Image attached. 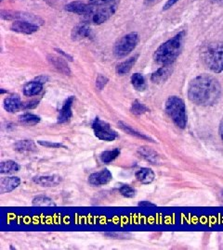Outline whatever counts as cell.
I'll return each instance as SVG.
<instances>
[{
	"label": "cell",
	"mask_w": 223,
	"mask_h": 250,
	"mask_svg": "<svg viewBox=\"0 0 223 250\" xmlns=\"http://www.w3.org/2000/svg\"><path fill=\"white\" fill-rule=\"evenodd\" d=\"M139 206H141V207H152V206H154V204H152L151 202H148V201H143V202H140L139 203Z\"/></svg>",
	"instance_id": "obj_38"
},
{
	"label": "cell",
	"mask_w": 223,
	"mask_h": 250,
	"mask_svg": "<svg viewBox=\"0 0 223 250\" xmlns=\"http://www.w3.org/2000/svg\"><path fill=\"white\" fill-rule=\"evenodd\" d=\"M166 112L173 123L180 129H184L187 125V114L184 101L178 97H170L166 102Z\"/></svg>",
	"instance_id": "obj_4"
},
{
	"label": "cell",
	"mask_w": 223,
	"mask_h": 250,
	"mask_svg": "<svg viewBox=\"0 0 223 250\" xmlns=\"http://www.w3.org/2000/svg\"><path fill=\"white\" fill-rule=\"evenodd\" d=\"M92 36L91 29L87 23H81L74 27L72 31V38L74 40H82Z\"/></svg>",
	"instance_id": "obj_14"
},
{
	"label": "cell",
	"mask_w": 223,
	"mask_h": 250,
	"mask_svg": "<svg viewBox=\"0 0 223 250\" xmlns=\"http://www.w3.org/2000/svg\"><path fill=\"white\" fill-rule=\"evenodd\" d=\"M33 205L36 207H52V206H56V204L50 197L37 196L33 199Z\"/></svg>",
	"instance_id": "obj_27"
},
{
	"label": "cell",
	"mask_w": 223,
	"mask_h": 250,
	"mask_svg": "<svg viewBox=\"0 0 223 250\" xmlns=\"http://www.w3.org/2000/svg\"><path fill=\"white\" fill-rule=\"evenodd\" d=\"M131 83L134 88L138 91H144L146 89V82L141 73H134L131 77Z\"/></svg>",
	"instance_id": "obj_24"
},
{
	"label": "cell",
	"mask_w": 223,
	"mask_h": 250,
	"mask_svg": "<svg viewBox=\"0 0 223 250\" xmlns=\"http://www.w3.org/2000/svg\"><path fill=\"white\" fill-rule=\"evenodd\" d=\"M202 60L205 66L215 73L223 71V44L210 43L202 51Z\"/></svg>",
	"instance_id": "obj_3"
},
{
	"label": "cell",
	"mask_w": 223,
	"mask_h": 250,
	"mask_svg": "<svg viewBox=\"0 0 223 250\" xmlns=\"http://www.w3.org/2000/svg\"><path fill=\"white\" fill-rule=\"evenodd\" d=\"M43 82L36 79L25 84L24 87V94L27 97H33L38 95L43 89Z\"/></svg>",
	"instance_id": "obj_16"
},
{
	"label": "cell",
	"mask_w": 223,
	"mask_h": 250,
	"mask_svg": "<svg viewBox=\"0 0 223 250\" xmlns=\"http://www.w3.org/2000/svg\"><path fill=\"white\" fill-rule=\"evenodd\" d=\"M11 30L21 34L32 35L36 33V31H38V26L35 23L29 22L27 21H15L11 24Z\"/></svg>",
	"instance_id": "obj_10"
},
{
	"label": "cell",
	"mask_w": 223,
	"mask_h": 250,
	"mask_svg": "<svg viewBox=\"0 0 223 250\" xmlns=\"http://www.w3.org/2000/svg\"><path fill=\"white\" fill-rule=\"evenodd\" d=\"M118 125H119V127L123 130V131H125L126 134H131V135H133V136H136V137H139V138H142V139H147V140H151L148 136H146V135H144V134H141L140 132H137V131H135L133 130L131 127H129L128 125H125L124 123H122V122H119L118 123Z\"/></svg>",
	"instance_id": "obj_28"
},
{
	"label": "cell",
	"mask_w": 223,
	"mask_h": 250,
	"mask_svg": "<svg viewBox=\"0 0 223 250\" xmlns=\"http://www.w3.org/2000/svg\"><path fill=\"white\" fill-rule=\"evenodd\" d=\"M137 180L143 185H149L154 180V172L149 168H142L135 174Z\"/></svg>",
	"instance_id": "obj_18"
},
{
	"label": "cell",
	"mask_w": 223,
	"mask_h": 250,
	"mask_svg": "<svg viewBox=\"0 0 223 250\" xmlns=\"http://www.w3.org/2000/svg\"><path fill=\"white\" fill-rule=\"evenodd\" d=\"M95 7H96V5H94V4L89 5V4L83 3L80 1H74V2H72L68 5H66L65 9L72 13H75V14L86 17L94 10Z\"/></svg>",
	"instance_id": "obj_8"
},
{
	"label": "cell",
	"mask_w": 223,
	"mask_h": 250,
	"mask_svg": "<svg viewBox=\"0 0 223 250\" xmlns=\"http://www.w3.org/2000/svg\"><path fill=\"white\" fill-rule=\"evenodd\" d=\"M120 193L123 197H128V198L134 197L136 195L135 189L129 186H123L122 188H120Z\"/></svg>",
	"instance_id": "obj_31"
},
{
	"label": "cell",
	"mask_w": 223,
	"mask_h": 250,
	"mask_svg": "<svg viewBox=\"0 0 223 250\" xmlns=\"http://www.w3.org/2000/svg\"><path fill=\"white\" fill-rule=\"evenodd\" d=\"M20 170V166L18 163L13 161H2L0 165V172L2 174L5 173H12L16 172Z\"/></svg>",
	"instance_id": "obj_22"
},
{
	"label": "cell",
	"mask_w": 223,
	"mask_h": 250,
	"mask_svg": "<svg viewBox=\"0 0 223 250\" xmlns=\"http://www.w3.org/2000/svg\"><path fill=\"white\" fill-rule=\"evenodd\" d=\"M155 1H158V0H145V3L146 4H151V3H153Z\"/></svg>",
	"instance_id": "obj_39"
},
{
	"label": "cell",
	"mask_w": 223,
	"mask_h": 250,
	"mask_svg": "<svg viewBox=\"0 0 223 250\" xmlns=\"http://www.w3.org/2000/svg\"><path fill=\"white\" fill-rule=\"evenodd\" d=\"M120 155V149L116 148L114 150H108V151H103L99 155V159L103 163H110L113 161H115L116 158Z\"/></svg>",
	"instance_id": "obj_25"
},
{
	"label": "cell",
	"mask_w": 223,
	"mask_h": 250,
	"mask_svg": "<svg viewBox=\"0 0 223 250\" xmlns=\"http://www.w3.org/2000/svg\"><path fill=\"white\" fill-rule=\"evenodd\" d=\"M74 97H70L65 100L63 107L60 110V114L58 116V124L67 123L72 117V105L74 102Z\"/></svg>",
	"instance_id": "obj_15"
},
{
	"label": "cell",
	"mask_w": 223,
	"mask_h": 250,
	"mask_svg": "<svg viewBox=\"0 0 223 250\" xmlns=\"http://www.w3.org/2000/svg\"><path fill=\"white\" fill-rule=\"evenodd\" d=\"M116 5L107 4V5H96L94 10L86 17H84L88 22H92L95 24H100L108 21L116 11Z\"/></svg>",
	"instance_id": "obj_6"
},
{
	"label": "cell",
	"mask_w": 223,
	"mask_h": 250,
	"mask_svg": "<svg viewBox=\"0 0 223 250\" xmlns=\"http://www.w3.org/2000/svg\"><path fill=\"white\" fill-rule=\"evenodd\" d=\"M130 111H131V113H133L134 115H142L143 113L148 111V108L145 107L143 103L140 102L139 100H135L132 103Z\"/></svg>",
	"instance_id": "obj_29"
},
{
	"label": "cell",
	"mask_w": 223,
	"mask_h": 250,
	"mask_svg": "<svg viewBox=\"0 0 223 250\" xmlns=\"http://www.w3.org/2000/svg\"><path fill=\"white\" fill-rule=\"evenodd\" d=\"M56 51H58V52H59V53L60 54H62V55H63V56H64V57H65V58H66V59H68V60H69V61H73V58H72L71 56H69V55H68V54H66V53H64V52H63V50H61V49H56Z\"/></svg>",
	"instance_id": "obj_37"
},
{
	"label": "cell",
	"mask_w": 223,
	"mask_h": 250,
	"mask_svg": "<svg viewBox=\"0 0 223 250\" xmlns=\"http://www.w3.org/2000/svg\"><path fill=\"white\" fill-rule=\"evenodd\" d=\"M14 148L19 152L36 151V146L31 140H22L15 144Z\"/></svg>",
	"instance_id": "obj_23"
},
{
	"label": "cell",
	"mask_w": 223,
	"mask_h": 250,
	"mask_svg": "<svg viewBox=\"0 0 223 250\" xmlns=\"http://www.w3.org/2000/svg\"><path fill=\"white\" fill-rule=\"evenodd\" d=\"M103 234L113 239H127L131 236L130 232H105Z\"/></svg>",
	"instance_id": "obj_30"
},
{
	"label": "cell",
	"mask_w": 223,
	"mask_h": 250,
	"mask_svg": "<svg viewBox=\"0 0 223 250\" xmlns=\"http://www.w3.org/2000/svg\"><path fill=\"white\" fill-rule=\"evenodd\" d=\"M184 36L185 32H180L178 35L162 44L153 55L155 62L163 66H170L174 62L182 49Z\"/></svg>",
	"instance_id": "obj_2"
},
{
	"label": "cell",
	"mask_w": 223,
	"mask_h": 250,
	"mask_svg": "<svg viewBox=\"0 0 223 250\" xmlns=\"http://www.w3.org/2000/svg\"><path fill=\"white\" fill-rule=\"evenodd\" d=\"M170 72H171L170 65V66H163V67L159 68L156 72H154L152 73L151 80H152V83H163V82H165V81L169 78V76L170 75Z\"/></svg>",
	"instance_id": "obj_19"
},
{
	"label": "cell",
	"mask_w": 223,
	"mask_h": 250,
	"mask_svg": "<svg viewBox=\"0 0 223 250\" xmlns=\"http://www.w3.org/2000/svg\"><path fill=\"white\" fill-rule=\"evenodd\" d=\"M38 144L41 145V146H47V147H55V148H56V147H61V146L64 147L62 144L59 143H50V142H46V141H45V142H43V141H39Z\"/></svg>",
	"instance_id": "obj_33"
},
{
	"label": "cell",
	"mask_w": 223,
	"mask_h": 250,
	"mask_svg": "<svg viewBox=\"0 0 223 250\" xmlns=\"http://www.w3.org/2000/svg\"><path fill=\"white\" fill-rule=\"evenodd\" d=\"M178 1H179V0H169V1L166 3V5L164 6L163 10H168V9H170V8H172Z\"/></svg>",
	"instance_id": "obj_36"
},
{
	"label": "cell",
	"mask_w": 223,
	"mask_h": 250,
	"mask_svg": "<svg viewBox=\"0 0 223 250\" xmlns=\"http://www.w3.org/2000/svg\"><path fill=\"white\" fill-rule=\"evenodd\" d=\"M108 79L106 77L102 75H99L97 81H96V85L99 90H101L106 84H107Z\"/></svg>",
	"instance_id": "obj_32"
},
{
	"label": "cell",
	"mask_w": 223,
	"mask_h": 250,
	"mask_svg": "<svg viewBox=\"0 0 223 250\" xmlns=\"http://www.w3.org/2000/svg\"><path fill=\"white\" fill-rule=\"evenodd\" d=\"M38 105V101L36 100H33V101H30V102H26L25 104H23V107L24 108H34Z\"/></svg>",
	"instance_id": "obj_35"
},
{
	"label": "cell",
	"mask_w": 223,
	"mask_h": 250,
	"mask_svg": "<svg viewBox=\"0 0 223 250\" xmlns=\"http://www.w3.org/2000/svg\"><path fill=\"white\" fill-rule=\"evenodd\" d=\"M221 136H222V140H223V125L221 127Z\"/></svg>",
	"instance_id": "obj_40"
},
{
	"label": "cell",
	"mask_w": 223,
	"mask_h": 250,
	"mask_svg": "<svg viewBox=\"0 0 223 250\" xmlns=\"http://www.w3.org/2000/svg\"><path fill=\"white\" fill-rule=\"evenodd\" d=\"M91 4L94 5H107V4H111L114 0H89Z\"/></svg>",
	"instance_id": "obj_34"
},
{
	"label": "cell",
	"mask_w": 223,
	"mask_h": 250,
	"mask_svg": "<svg viewBox=\"0 0 223 250\" xmlns=\"http://www.w3.org/2000/svg\"><path fill=\"white\" fill-rule=\"evenodd\" d=\"M222 96V86L210 75H200L191 81L188 89L189 99L200 106H212Z\"/></svg>",
	"instance_id": "obj_1"
},
{
	"label": "cell",
	"mask_w": 223,
	"mask_h": 250,
	"mask_svg": "<svg viewBox=\"0 0 223 250\" xmlns=\"http://www.w3.org/2000/svg\"><path fill=\"white\" fill-rule=\"evenodd\" d=\"M112 179H113V175L111 171L107 169H104L89 175V183L91 186L99 187V186L107 185L112 181Z\"/></svg>",
	"instance_id": "obj_9"
},
{
	"label": "cell",
	"mask_w": 223,
	"mask_h": 250,
	"mask_svg": "<svg viewBox=\"0 0 223 250\" xmlns=\"http://www.w3.org/2000/svg\"><path fill=\"white\" fill-rule=\"evenodd\" d=\"M4 107L9 112H16L23 107V103L18 95H13L4 100Z\"/></svg>",
	"instance_id": "obj_17"
},
{
	"label": "cell",
	"mask_w": 223,
	"mask_h": 250,
	"mask_svg": "<svg viewBox=\"0 0 223 250\" xmlns=\"http://www.w3.org/2000/svg\"><path fill=\"white\" fill-rule=\"evenodd\" d=\"M92 128L94 131V134L98 137L99 140L103 141H114L117 138L118 134L115 130L111 128L110 125L96 118L92 124Z\"/></svg>",
	"instance_id": "obj_7"
},
{
	"label": "cell",
	"mask_w": 223,
	"mask_h": 250,
	"mask_svg": "<svg viewBox=\"0 0 223 250\" xmlns=\"http://www.w3.org/2000/svg\"><path fill=\"white\" fill-rule=\"evenodd\" d=\"M34 183L36 185L43 187V188H52L58 186L62 181L63 178L59 175H38L33 179Z\"/></svg>",
	"instance_id": "obj_11"
},
{
	"label": "cell",
	"mask_w": 223,
	"mask_h": 250,
	"mask_svg": "<svg viewBox=\"0 0 223 250\" xmlns=\"http://www.w3.org/2000/svg\"><path fill=\"white\" fill-rule=\"evenodd\" d=\"M137 60H138V56H134V57H131L130 59L125 61V62L119 63L116 67V72L118 74H121V75L128 73L130 72V70L132 69V67L137 62Z\"/></svg>",
	"instance_id": "obj_21"
},
{
	"label": "cell",
	"mask_w": 223,
	"mask_h": 250,
	"mask_svg": "<svg viewBox=\"0 0 223 250\" xmlns=\"http://www.w3.org/2000/svg\"><path fill=\"white\" fill-rule=\"evenodd\" d=\"M19 121L21 124L25 125H36L39 124L40 122V118L34 114H30V113H25L19 117Z\"/></svg>",
	"instance_id": "obj_26"
},
{
	"label": "cell",
	"mask_w": 223,
	"mask_h": 250,
	"mask_svg": "<svg viewBox=\"0 0 223 250\" xmlns=\"http://www.w3.org/2000/svg\"><path fill=\"white\" fill-rule=\"evenodd\" d=\"M138 153L145 161H149V162H151L152 164H156L158 161H159L157 153L153 151L151 148L147 147V146L140 147L139 150H138Z\"/></svg>",
	"instance_id": "obj_20"
},
{
	"label": "cell",
	"mask_w": 223,
	"mask_h": 250,
	"mask_svg": "<svg viewBox=\"0 0 223 250\" xmlns=\"http://www.w3.org/2000/svg\"><path fill=\"white\" fill-rule=\"evenodd\" d=\"M20 184H21V180L18 177H15V176L5 177L0 182V192L2 194L9 193L18 188Z\"/></svg>",
	"instance_id": "obj_13"
},
{
	"label": "cell",
	"mask_w": 223,
	"mask_h": 250,
	"mask_svg": "<svg viewBox=\"0 0 223 250\" xmlns=\"http://www.w3.org/2000/svg\"><path fill=\"white\" fill-rule=\"evenodd\" d=\"M48 61L58 72L63 73L64 75L71 74V70H70L67 62L65 61H63V58L57 57L54 55H50V56H48Z\"/></svg>",
	"instance_id": "obj_12"
},
{
	"label": "cell",
	"mask_w": 223,
	"mask_h": 250,
	"mask_svg": "<svg viewBox=\"0 0 223 250\" xmlns=\"http://www.w3.org/2000/svg\"><path fill=\"white\" fill-rule=\"evenodd\" d=\"M139 43V36L137 33H130L123 36L118 40L114 48L116 57L121 59L125 58L130 52H132Z\"/></svg>",
	"instance_id": "obj_5"
}]
</instances>
